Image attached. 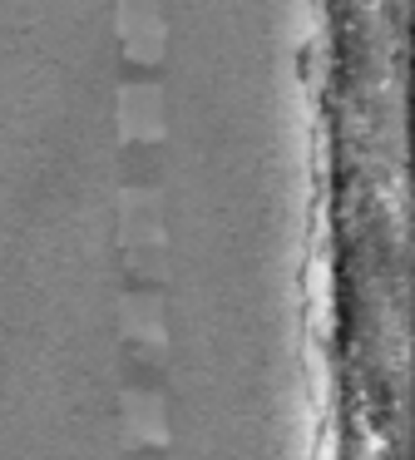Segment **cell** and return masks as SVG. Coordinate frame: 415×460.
Masks as SVG:
<instances>
[{
    "label": "cell",
    "mask_w": 415,
    "mask_h": 460,
    "mask_svg": "<svg viewBox=\"0 0 415 460\" xmlns=\"http://www.w3.org/2000/svg\"><path fill=\"white\" fill-rule=\"evenodd\" d=\"M114 21H119V40L124 55L134 65H163V0H114Z\"/></svg>",
    "instance_id": "obj_2"
},
{
    "label": "cell",
    "mask_w": 415,
    "mask_h": 460,
    "mask_svg": "<svg viewBox=\"0 0 415 460\" xmlns=\"http://www.w3.org/2000/svg\"><path fill=\"white\" fill-rule=\"evenodd\" d=\"M306 307H312V332L326 337L331 332V252L316 248L312 262H306Z\"/></svg>",
    "instance_id": "obj_6"
},
{
    "label": "cell",
    "mask_w": 415,
    "mask_h": 460,
    "mask_svg": "<svg viewBox=\"0 0 415 460\" xmlns=\"http://www.w3.org/2000/svg\"><path fill=\"white\" fill-rule=\"evenodd\" d=\"M119 238H124L128 268L154 278L163 262V203L148 183H124L119 193Z\"/></svg>",
    "instance_id": "obj_1"
},
{
    "label": "cell",
    "mask_w": 415,
    "mask_h": 460,
    "mask_svg": "<svg viewBox=\"0 0 415 460\" xmlns=\"http://www.w3.org/2000/svg\"><path fill=\"white\" fill-rule=\"evenodd\" d=\"M312 460H341V440H336V420H326L316 436V456Z\"/></svg>",
    "instance_id": "obj_7"
},
{
    "label": "cell",
    "mask_w": 415,
    "mask_h": 460,
    "mask_svg": "<svg viewBox=\"0 0 415 460\" xmlns=\"http://www.w3.org/2000/svg\"><path fill=\"white\" fill-rule=\"evenodd\" d=\"M119 327L128 341L144 347V357H163L168 347V317H163V297L158 292H124L119 297Z\"/></svg>",
    "instance_id": "obj_4"
},
{
    "label": "cell",
    "mask_w": 415,
    "mask_h": 460,
    "mask_svg": "<svg viewBox=\"0 0 415 460\" xmlns=\"http://www.w3.org/2000/svg\"><path fill=\"white\" fill-rule=\"evenodd\" d=\"M168 114L158 84H124L119 90V139L124 144H163Z\"/></svg>",
    "instance_id": "obj_3"
},
{
    "label": "cell",
    "mask_w": 415,
    "mask_h": 460,
    "mask_svg": "<svg viewBox=\"0 0 415 460\" xmlns=\"http://www.w3.org/2000/svg\"><path fill=\"white\" fill-rule=\"evenodd\" d=\"M124 446H168V406L158 391H124Z\"/></svg>",
    "instance_id": "obj_5"
}]
</instances>
